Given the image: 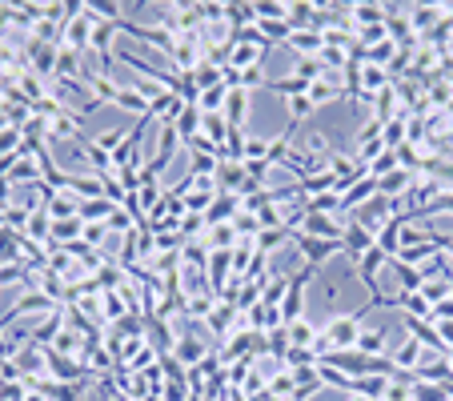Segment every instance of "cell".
Segmentation results:
<instances>
[{
	"label": "cell",
	"instance_id": "1",
	"mask_svg": "<svg viewBox=\"0 0 453 401\" xmlns=\"http://www.w3.org/2000/svg\"><path fill=\"white\" fill-rule=\"evenodd\" d=\"M357 321L361 317H337V321H329L325 325V345H333V349H341V345H357Z\"/></svg>",
	"mask_w": 453,
	"mask_h": 401
},
{
	"label": "cell",
	"instance_id": "2",
	"mask_svg": "<svg viewBox=\"0 0 453 401\" xmlns=\"http://www.w3.org/2000/svg\"><path fill=\"white\" fill-rule=\"evenodd\" d=\"M389 361H393V373H413V369L421 365V341L409 333L401 345H397V353H393Z\"/></svg>",
	"mask_w": 453,
	"mask_h": 401
},
{
	"label": "cell",
	"instance_id": "3",
	"mask_svg": "<svg viewBox=\"0 0 453 401\" xmlns=\"http://www.w3.org/2000/svg\"><path fill=\"white\" fill-rule=\"evenodd\" d=\"M245 105H249V89H229V125L245 121Z\"/></svg>",
	"mask_w": 453,
	"mask_h": 401
},
{
	"label": "cell",
	"instance_id": "4",
	"mask_svg": "<svg viewBox=\"0 0 453 401\" xmlns=\"http://www.w3.org/2000/svg\"><path fill=\"white\" fill-rule=\"evenodd\" d=\"M381 349H385V333H381V329H369V333L357 337V353H365V357H377Z\"/></svg>",
	"mask_w": 453,
	"mask_h": 401
},
{
	"label": "cell",
	"instance_id": "5",
	"mask_svg": "<svg viewBox=\"0 0 453 401\" xmlns=\"http://www.w3.org/2000/svg\"><path fill=\"white\" fill-rule=\"evenodd\" d=\"M205 321H209L213 333H225V325L233 321V305H221V301H217V305H213V313H209Z\"/></svg>",
	"mask_w": 453,
	"mask_h": 401
},
{
	"label": "cell",
	"instance_id": "6",
	"mask_svg": "<svg viewBox=\"0 0 453 401\" xmlns=\"http://www.w3.org/2000/svg\"><path fill=\"white\" fill-rule=\"evenodd\" d=\"M181 349H173V357H177L181 365H193V361H201V357H205V349H201V345H197V341H189V337H185V341H177Z\"/></svg>",
	"mask_w": 453,
	"mask_h": 401
},
{
	"label": "cell",
	"instance_id": "7",
	"mask_svg": "<svg viewBox=\"0 0 453 401\" xmlns=\"http://www.w3.org/2000/svg\"><path fill=\"white\" fill-rule=\"evenodd\" d=\"M213 169H217V160H213L209 153H193V173H201V176H209Z\"/></svg>",
	"mask_w": 453,
	"mask_h": 401
},
{
	"label": "cell",
	"instance_id": "8",
	"mask_svg": "<svg viewBox=\"0 0 453 401\" xmlns=\"http://www.w3.org/2000/svg\"><path fill=\"white\" fill-rule=\"evenodd\" d=\"M437 337H441V345L450 349L453 345V321H437Z\"/></svg>",
	"mask_w": 453,
	"mask_h": 401
},
{
	"label": "cell",
	"instance_id": "9",
	"mask_svg": "<svg viewBox=\"0 0 453 401\" xmlns=\"http://www.w3.org/2000/svg\"><path fill=\"white\" fill-rule=\"evenodd\" d=\"M29 229H33V233H40V237H45V229H49V217H36V221H29Z\"/></svg>",
	"mask_w": 453,
	"mask_h": 401
},
{
	"label": "cell",
	"instance_id": "10",
	"mask_svg": "<svg viewBox=\"0 0 453 401\" xmlns=\"http://www.w3.org/2000/svg\"><path fill=\"white\" fill-rule=\"evenodd\" d=\"M353 401H369V398H353Z\"/></svg>",
	"mask_w": 453,
	"mask_h": 401
}]
</instances>
